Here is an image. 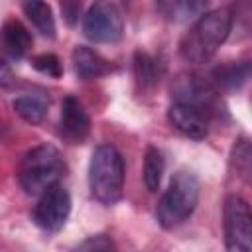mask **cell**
<instances>
[{"label": "cell", "instance_id": "obj_9", "mask_svg": "<svg viewBox=\"0 0 252 252\" xmlns=\"http://www.w3.org/2000/svg\"><path fill=\"white\" fill-rule=\"evenodd\" d=\"M91 132V118L75 96H65L61 104L59 134L67 144H83Z\"/></svg>", "mask_w": 252, "mask_h": 252}, {"label": "cell", "instance_id": "obj_17", "mask_svg": "<svg viewBox=\"0 0 252 252\" xmlns=\"http://www.w3.org/2000/svg\"><path fill=\"white\" fill-rule=\"evenodd\" d=\"M134 73L142 89H150L159 81V65L152 55L144 51H138L134 55Z\"/></svg>", "mask_w": 252, "mask_h": 252}, {"label": "cell", "instance_id": "obj_16", "mask_svg": "<svg viewBox=\"0 0 252 252\" xmlns=\"http://www.w3.org/2000/svg\"><path fill=\"white\" fill-rule=\"evenodd\" d=\"M158 10L171 22H185L193 16L205 14L203 2H159Z\"/></svg>", "mask_w": 252, "mask_h": 252}, {"label": "cell", "instance_id": "obj_20", "mask_svg": "<svg viewBox=\"0 0 252 252\" xmlns=\"http://www.w3.org/2000/svg\"><path fill=\"white\" fill-rule=\"evenodd\" d=\"M32 65H33V69H37L39 73H43V75H47V77H53V79H59L61 73H63L61 61H59L55 55H51V53H43V55L33 57Z\"/></svg>", "mask_w": 252, "mask_h": 252}, {"label": "cell", "instance_id": "obj_15", "mask_svg": "<svg viewBox=\"0 0 252 252\" xmlns=\"http://www.w3.org/2000/svg\"><path fill=\"white\" fill-rule=\"evenodd\" d=\"M165 169V159L158 148H148L144 156V183L148 191H158L161 183V175Z\"/></svg>", "mask_w": 252, "mask_h": 252}, {"label": "cell", "instance_id": "obj_11", "mask_svg": "<svg viewBox=\"0 0 252 252\" xmlns=\"http://www.w3.org/2000/svg\"><path fill=\"white\" fill-rule=\"evenodd\" d=\"M73 67H75L77 77L83 81H93V79L104 77L112 71V65L102 55H98L96 51H93L91 47H85V45L75 47Z\"/></svg>", "mask_w": 252, "mask_h": 252}, {"label": "cell", "instance_id": "obj_2", "mask_svg": "<svg viewBox=\"0 0 252 252\" xmlns=\"http://www.w3.org/2000/svg\"><path fill=\"white\" fill-rule=\"evenodd\" d=\"M89 185L93 197L102 205H114L124 193V161L110 144L94 148L89 163Z\"/></svg>", "mask_w": 252, "mask_h": 252}, {"label": "cell", "instance_id": "obj_6", "mask_svg": "<svg viewBox=\"0 0 252 252\" xmlns=\"http://www.w3.org/2000/svg\"><path fill=\"white\" fill-rule=\"evenodd\" d=\"M226 252H252V215L240 195H228L222 211Z\"/></svg>", "mask_w": 252, "mask_h": 252}, {"label": "cell", "instance_id": "obj_10", "mask_svg": "<svg viewBox=\"0 0 252 252\" xmlns=\"http://www.w3.org/2000/svg\"><path fill=\"white\" fill-rule=\"evenodd\" d=\"M167 118L175 130L191 140H203L209 134V118L193 106L173 102L167 110Z\"/></svg>", "mask_w": 252, "mask_h": 252}, {"label": "cell", "instance_id": "obj_18", "mask_svg": "<svg viewBox=\"0 0 252 252\" xmlns=\"http://www.w3.org/2000/svg\"><path fill=\"white\" fill-rule=\"evenodd\" d=\"M250 75V67L248 63H230V65H224V67H219L215 71V81L219 87L222 89H238L246 83Z\"/></svg>", "mask_w": 252, "mask_h": 252}, {"label": "cell", "instance_id": "obj_12", "mask_svg": "<svg viewBox=\"0 0 252 252\" xmlns=\"http://www.w3.org/2000/svg\"><path fill=\"white\" fill-rule=\"evenodd\" d=\"M0 41H2L4 51L14 59H22L32 49V35L28 32V28L24 24H20L18 20H8L2 26Z\"/></svg>", "mask_w": 252, "mask_h": 252}, {"label": "cell", "instance_id": "obj_8", "mask_svg": "<svg viewBox=\"0 0 252 252\" xmlns=\"http://www.w3.org/2000/svg\"><path fill=\"white\" fill-rule=\"evenodd\" d=\"M69 213H71V195L61 183H57L41 193L33 209V220L39 228L47 232H57L65 226Z\"/></svg>", "mask_w": 252, "mask_h": 252}, {"label": "cell", "instance_id": "obj_4", "mask_svg": "<svg viewBox=\"0 0 252 252\" xmlns=\"http://www.w3.org/2000/svg\"><path fill=\"white\" fill-rule=\"evenodd\" d=\"M197 201L199 179L189 171H177L158 203L156 219L161 224V228H175L193 215Z\"/></svg>", "mask_w": 252, "mask_h": 252}, {"label": "cell", "instance_id": "obj_13", "mask_svg": "<svg viewBox=\"0 0 252 252\" xmlns=\"http://www.w3.org/2000/svg\"><path fill=\"white\" fill-rule=\"evenodd\" d=\"M22 8H24L28 20L33 24V28L41 35L55 37V20H53L49 4H45V2H26Z\"/></svg>", "mask_w": 252, "mask_h": 252}, {"label": "cell", "instance_id": "obj_23", "mask_svg": "<svg viewBox=\"0 0 252 252\" xmlns=\"http://www.w3.org/2000/svg\"><path fill=\"white\" fill-rule=\"evenodd\" d=\"M61 10L67 14V16H65V18H67V22H69V24H73V22L77 20V14L81 12V4H63V6H61Z\"/></svg>", "mask_w": 252, "mask_h": 252}, {"label": "cell", "instance_id": "obj_7", "mask_svg": "<svg viewBox=\"0 0 252 252\" xmlns=\"http://www.w3.org/2000/svg\"><path fill=\"white\" fill-rule=\"evenodd\" d=\"M83 32L94 43L118 41L124 32V20L120 10L108 2L93 4L83 16Z\"/></svg>", "mask_w": 252, "mask_h": 252}, {"label": "cell", "instance_id": "obj_22", "mask_svg": "<svg viewBox=\"0 0 252 252\" xmlns=\"http://www.w3.org/2000/svg\"><path fill=\"white\" fill-rule=\"evenodd\" d=\"M12 83H14V73L8 67V63H4V59L0 57V85L2 87H8Z\"/></svg>", "mask_w": 252, "mask_h": 252}, {"label": "cell", "instance_id": "obj_3", "mask_svg": "<svg viewBox=\"0 0 252 252\" xmlns=\"http://www.w3.org/2000/svg\"><path fill=\"white\" fill-rule=\"evenodd\" d=\"M65 171V161L53 146H37L30 150L18 167V181L28 195H41L51 185H57Z\"/></svg>", "mask_w": 252, "mask_h": 252}, {"label": "cell", "instance_id": "obj_1", "mask_svg": "<svg viewBox=\"0 0 252 252\" xmlns=\"http://www.w3.org/2000/svg\"><path fill=\"white\" fill-rule=\"evenodd\" d=\"M232 20L234 16L228 8L201 14L181 39V55L191 63H207L226 41L232 30Z\"/></svg>", "mask_w": 252, "mask_h": 252}, {"label": "cell", "instance_id": "obj_19", "mask_svg": "<svg viewBox=\"0 0 252 252\" xmlns=\"http://www.w3.org/2000/svg\"><path fill=\"white\" fill-rule=\"evenodd\" d=\"M73 252H118V250H116V244L112 238H108L104 234H96V236L85 238Z\"/></svg>", "mask_w": 252, "mask_h": 252}, {"label": "cell", "instance_id": "obj_21", "mask_svg": "<svg viewBox=\"0 0 252 252\" xmlns=\"http://www.w3.org/2000/svg\"><path fill=\"white\" fill-rule=\"evenodd\" d=\"M250 156H252V154H250V144H248V140H246V138L238 140L236 146H234V152H232V161H234L238 173L244 175V177H248V173H250Z\"/></svg>", "mask_w": 252, "mask_h": 252}, {"label": "cell", "instance_id": "obj_14", "mask_svg": "<svg viewBox=\"0 0 252 252\" xmlns=\"http://www.w3.org/2000/svg\"><path fill=\"white\" fill-rule=\"evenodd\" d=\"M14 110L28 122V124H41L47 112V104L43 98L35 94H24L14 100Z\"/></svg>", "mask_w": 252, "mask_h": 252}, {"label": "cell", "instance_id": "obj_5", "mask_svg": "<svg viewBox=\"0 0 252 252\" xmlns=\"http://www.w3.org/2000/svg\"><path fill=\"white\" fill-rule=\"evenodd\" d=\"M171 94L175 102L193 106L207 118H220L226 112L219 91L199 75H179L171 85Z\"/></svg>", "mask_w": 252, "mask_h": 252}]
</instances>
